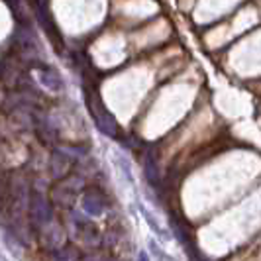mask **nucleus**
I'll return each mask as SVG.
<instances>
[{"label":"nucleus","instance_id":"20e7f679","mask_svg":"<svg viewBox=\"0 0 261 261\" xmlns=\"http://www.w3.org/2000/svg\"><path fill=\"white\" fill-rule=\"evenodd\" d=\"M83 208L87 214H92V216H98V214H102V210H105V200H102V196L98 195V193H94V191H89L85 198H83Z\"/></svg>","mask_w":261,"mask_h":261},{"label":"nucleus","instance_id":"7ed1b4c3","mask_svg":"<svg viewBox=\"0 0 261 261\" xmlns=\"http://www.w3.org/2000/svg\"><path fill=\"white\" fill-rule=\"evenodd\" d=\"M73 220H75V234H77L79 238L83 240V242H87V244H94V242L98 240L96 226L89 224V220H83V218H79L75 212H73Z\"/></svg>","mask_w":261,"mask_h":261},{"label":"nucleus","instance_id":"39448f33","mask_svg":"<svg viewBox=\"0 0 261 261\" xmlns=\"http://www.w3.org/2000/svg\"><path fill=\"white\" fill-rule=\"evenodd\" d=\"M138 261H149L147 259V253H144V251H142V253H140V259Z\"/></svg>","mask_w":261,"mask_h":261},{"label":"nucleus","instance_id":"f257e3e1","mask_svg":"<svg viewBox=\"0 0 261 261\" xmlns=\"http://www.w3.org/2000/svg\"><path fill=\"white\" fill-rule=\"evenodd\" d=\"M30 218H32V224L34 228H45L47 224L53 222V210L49 206V202L39 195H34L32 200H30Z\"/></svg>","mask_w":261,"mask_h":261},{"label":"nucleus","instance_id":"f03ea898","mask_svg":"<svg viewBox=\"0 0 261 261\" xmlns=\"http://www.w3.org/2000/svg\"><path fill=\"white\" fill-rule=\"evenodd\" d=\"M39 238H41V242H43L45 248L61 249L63 244H65V232H63V228L61 226H55L53 222L39 230Z\"/></svg>","mask_w":261,"mask_h":261}]
</instances>
